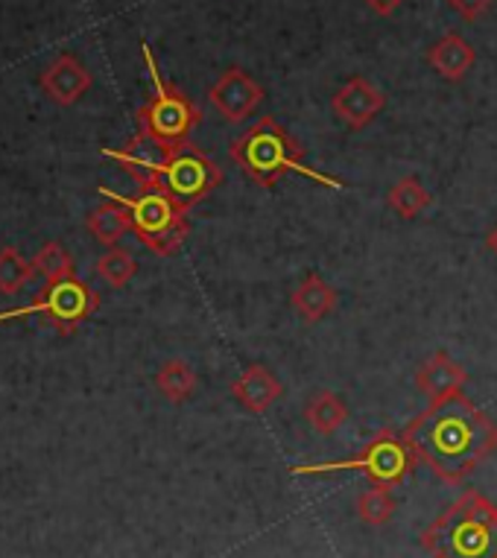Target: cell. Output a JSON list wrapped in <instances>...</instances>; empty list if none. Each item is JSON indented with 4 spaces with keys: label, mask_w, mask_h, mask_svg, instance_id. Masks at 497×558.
<instances>
[{
    "label": "cell",
    "mask_w": 497,
    "mask_h": 558,
    "mask_svg": "<svg viewBox=\"0 0 497 558\" xmlns=\"http://www.w3.org/2000/svg\"><path fill=\"white\" fill-rule=\"evenodd\" d=\"M94 272L100 275L102 281L109 287H114V290H120V287H126L135 278V272H138V264H135V257L126 252V248H109L106 255L97 257V264H94Z\"/></svg>",
    "instance_id": "obj_23"
},
{
    "label": "cell",
    "mask_w": 497,
    "mask_h": 558,
    "mask_svg": "<svg viewBox=\"0 0 497 558\" xmlns=\"http://www.w3.org/2000/svg\"><path fill=\"white\" fill-rule=\"evenodd\" d=\"M102 156L118 161L141 184V191L170 193L187 208L203 202L226 182L220 165H214L191 141L184 147L165 153L156 144L153 149H144V141L135 137L126 149H102Z\"/></svg>",
    "instance_id": "obj_2"
},
{
    "label": "cell",
    "mask_w": 497,
    "mask_h": 558,
    "mask_svg": "<svg viewBox=\"0 0 497 558\" xmlns=\"http://www.w3.org/2000/svg\"><path fill=\"white\" fill-rule=\"evenodd\" d=\"M486 246H488V252H492V255L497 257V226H495V229H492V231H488Z\"/></svg>",
    "instance_id": "obj_26"
},
{
    "label": "cell",
    "mask_w": 497,
    "mask_h": 558,
    "mask_svg": "<svg viewBox=\"0 0 497 558\" xmlns=\"http://www.w3.org/2000/svg\"><path fill=\"white\" fill-rule=\"evenodd\" d=\"M363 3H366L375 15H380V19H389V15H396V12L401 10L404 0H363Z\"/></svg>",
    "instance_id": "obj_25"
},
{
    "label": "cell",
    "mask_w": 497,
    "mask_h": 558,
    "mask_svg": "<svg viewBox=\"0 0 497 558\" xmlns=\"http://www.w3.org/2000/svg\"><path fill=\"white\" fill-rule=\"evenodd\" d=\"M85 226H88V231H92L97 243H102V246L109 248H114L126 234H132L130 211L111 199H106V205H97V208L85 217Z\"/></svg>",
    "instance_id": "obj_17"
},
{
    "label": "cell",
    "mask_w": 497,
    "mask_h": 558,
    "mask_svg": "<svg viewBox=\"0 0 497 558\" xmlns=\"http://www.w3.org/2000/svg\"><path fill=\"white\" fill-rule=\"evenodd\" d=\"M229 158L260 187H276L290 173L307 175L325 187H346L340 179L304 165L302 144L284 126H278L276 118H260L255 126H248L243 135L234 137L229 147Z\"/></svg>",
    "instance_id": "obj_3"
},
{
    "label": "cell",
    "mask_w": 497,
    "mask_h": 558,
    "mask_svg": "<svg viewBox=\"0 0 497 558\" xmlns=\"http://www.w3.org/2000/svg\"><path fill=\"white\" fill-rule=\"evenodd\" d=\"M424 59H427V64L443 80H448V83H462L471 74L474 62H477V53H474V47L460 33H448V36H443L439 41H433L427 47Z\"/></svg>",
    "instance_id": "obj_14"
},
{
    "label": "cell",
    "mask_w": 497,
    "mask_h": 558,
    "mask_svg": "<svg viewBox=\"0 0 497 558\" xmlns=\"http://www.w3.org/2000/svg\"><path fill=\"white\" fill-rule=\"evenodd\" d=\"M331 109L346 126L360 132L387 109V94L380 92L378 85L368 83L366 76H351L349 83L334 94Z\"/></svg>",
    "instance_id": "obj_10"
},
{
    "label": "cell",
    "mask_w": 497,
    "mask_h": 558,
    "mask_svg": "<svg viewBox=\"0 0 497 558\" xmlns=\"http://www.w3.org/2000/svg\"><path fill=\"white\" fill-rule=\"evenodd\" d=\"M431 202H433L431 191H427L415 175L398 179L387 193V205L398 214V217H401V220H415V217H419Z\"/></svg>",
    "instance_id": "obj_18"
},
{
    "label": "cell",
    "mask_w": 497,
    "mask_h": 558,
    "mask_svg": "<svg viewBox=\"0 0 497 558\" xmlns=\"http://www.w3.org/2000/svg\"><path fill=\"white\" fill-rule=\"evenodd\" d=\"M264 97H267L264 85L255 76H248L243 68L222 71L220 80L208 88V100L229 123H240V120L252 118L255 109L264 102Z\"/></svg>",
    "instance_id": "obj_9"
},
{
    "label": "cell",
    "mask_w": 497,
    "mask_h": 558,
    "mask_svg": "<svg viewBox=\"0 0 497 558\" xmlns=\"http://www.w3.org/2000/svg\"><path fill=\"white\" fill-rule=\"evenodd\" d=\"M465 384H469V372H465L448 351H433L431 357L419 366V375H415V386H419L431 401L462 392V386Z\"/></svg>",
    "instance_id": "obj_12"
},
{
    "label": "cell",
    "mask_w": 497,
    "mask_h": 558,
    "mask_svg": "<svg viewBox=\"0 0 497 558\" xmlns=\"http://www.w3.org/2000/svg\"><path fill=\"white\" fill-rule=\"evenodd\" d=\"M284 392V386L278 380L267 366H248L243 375L231 384V395H234V401L243 407L252 415H264V412L272 407V403L281 398Z\"/></svg>",
    "instance_id": "obj_13"
},
{
    "label": "cell",
    "mask_w": 497,
    "mask_h": 558,
    "mask_svg": "<svg viewBox=\"0 0 497 558\" xmlns=\"http://www.w3.org/2000/svg\"><path fill=\"white\" fill-rule=\"evenodd\" d=\"M100 307V295L94 293L92 287L83 284L80 278H68L59 284H47L45 293L36 295L27 307H15V311L0 313V322L27 319V316H47L59 333H74L83 322H88Z\"/></svg>",
    "instance_id": "obj_8"
},
{
    "label": "cell",
    "mask_w": 497,
    "mask_h": 558,
    "mask_svg": "<svg viewBox=\"0 0 497 558\" xmlns=\"http://www.w3.org/2000/svg\"><path fill=\"white\" fill-rule=\"evenodd\" d=\"M33 278V260L15 246L0 248V295H15Z\"/></svg>",
    "instance_id": "obj_22"
},
{
    "label": "cell",
    "mask_w": 497,
    "mask_h": 558,
    "mask_svg": "<svg viewBox=\"0 0 497 558\" xmlns=\"http://www.w3.org/2000/svg\"><path fill=\"white\" fill-rule=\"evenodd\" d=\"M451 10H457L465 21H477L483 19L492 7H495V0H445Z\"/></svg>",
    "instance_id": "obj_24"
},
{
    "label": "cell",
    "mask_w": 497,
    "mask_h": 558,
    "mask_svg": "<svg viewBox=\"0 0 497 558\" xmlns=\"http://www.w3.org/2000/svg\"><path fill=\"white\" fill-rule=\"evenodd\" d=\"M419 541L431 558H497V506L480 492H465Z\"/></svg>",
    "instance_id": "obj_4"
},
{
    "label": "cell",
    "mask_w": 497,
    "mask_h": 558,
    "mask_svg": "<svg viewBox=\"0 0 497 558\" xmlns=\"http://www.w3.org/2000/svg\"><path fill=\"white\" fill-rule=\"evenodd\" d=\"M141 56L147 62L149 80H153V97L138 109V135L147 137L158 149H179L187 144V137L203 123V109L187 94H182L173 83H167L158 71L156 56L147 41H141Z\"/></svg>",
    "instance_id": "obj_5"
},
{
    "label": "cell",
    "mask_w": 497,
    "mask_h": 558,
    "mask_svg": "<svg viewBox=\"0 0 497 558\" xmlns=\"http://www.w3.org/2000/svg\"><path fill=\"white\" fill-rule=\"evenodd\" d=\"M419 465V457L413 448L407 445L404 433L398 436L396 430H380L375 439L368 441L366 448L349 459H334V462H319V465H299L293 468L295 476H325V474H342V471H357L372 485H389L396 488Z\"/></svg>",
    "instance_id": "obj_7"
},
{
    "label": "cell",
    "mask_w": 497,
    "mask_h": 558,
    "mask_svg": "<svg viewBox=\"0 0 497 558\" xmlns=\"http://www.w3.org/2000/svg\"><path fill=\"white\" fill-rule=\"evenodd\" d=\"M100 196L118 202L130 211L132 234L138 238L141 246H147L156 255H173L184 243V238L191 234L187 205L173 199L170 193L141 191L138 196H120L109 187H100Z\"/></svg>",
    "instance_id": "obj_6"
},
{
    "label": "cell",
    "mask_w": 497,
    "mask_h": 558,
    "mask_svg": "<svg viewBox=\"0 0 497 558\" xmlns=\"http://www.w3.org/2000/svg\"><path fill=\"white\" fill-rule=\"evenodd\" d=\"M419 462L443 483L460 485L497 450V422H492L469 395L436 398L404 430Z\"/></svg>",
    "instance_id": "obj_1"
},
{
    "label": "cell",
    "mask_w": 497,
    "mask_h": 558,
    "mask_svg": "<svg viewBox=\"0 0 497 558\" xmlns=\"http://www.w3.org/2000/svg\"><path fill=\"white\" fill-rule=\"evenodd\" d=\"M302 415L319 436H334L342 424L349 422V403L342 401L337 392L319 389V392L307 395Z\"/></svg>",
    "instance_id": "obj_16"
},
{
    "label": "cell",
    "mask_w": 497,
    "mask_h": 558,
    "mask_svg": "<svg viewBox=\"0 0 497 558\" xmlns=\"http://www.w3.org/2000/svg\"><path fill=\"white\" fill-rule=\"evenodd\" d=\"M33 275H38L45 284H59V281H68L74 278L76 266L74 257L62 243H45L38 248V255L33 257Z\"/></svg>",
    "instance_id": "obj_19"
},
{
    "label": "cell",
    "mask_w": 497,
    "mask_h": 558,
    "mask_svg": "<svg viewBox=\"0 0 497 558\" xmlns=\"http://www.w3.org/2000/svg\"><path fill=\"white\" fill-rule=\"evenodd\" d=\"M290 304L299 313V319L307 322V325H316V322H323L325 316H331L337 311V293H334V287L325 281L323 275L311 272L299 281V287L290 295Z\"/></svg>",
    "instance_id": "obj_15"
},
{
    "label": "cell",
    "mask_w": 497,
    "mask_h": 558,
    "mask_svg": "<svg viewBox=\"0 0 497 558\" xmlns=\"http://www.w3.org/2000/svg\"><path fill=\"white\" fill-rule=\"evenodd\" d=\"M156 386L167 401L182 403L196 392V372L184 360H167L165 366L158 368Z\"/></svg>",
    "instance_id": "obj_20"
},
{
    "label": "cell",
    "mask_w": 497,
    "mask_h": 558,
    "mask_svg": "<svg viewBox=\"0 0 497 558\" xmlns=\"http://www.w3.org/2000/svg\"><path fill=\"white\" fill-rule=\"evenodd\" d=\"M398 512V500L389 485H372L357 497V518L366 526H387Z\"/></svg>",
    "instance_id": "obj_21"
},
{
    "label": "cell",
    "mask_w": 497,
    "mask_h": 558,
    "mask_svg": "<svg viewBox=\"0 0 497 558\" xmlns=\"http://www.w3.org/2000/svg\"><path fill=\"white\" fill-rule=\"evenodd\" d=\"M41 88L59 106H74L92 88V74H88V68L76 56L62 53L56 56L53 64L41 74Z\"/></svg>",
    "instance_id": "obj_11"
}]
</instances>
